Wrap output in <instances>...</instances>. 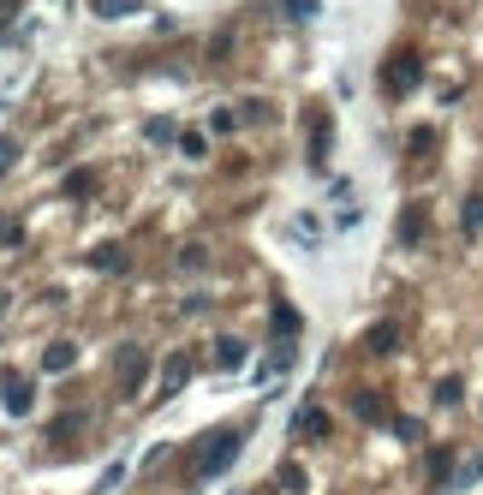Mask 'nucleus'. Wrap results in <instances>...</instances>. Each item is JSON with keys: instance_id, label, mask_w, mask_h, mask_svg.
I'll list each match as a JSON object with an SVG mask.
<instances>
[{"instance_id": "1", "label": "nucleus", "mask_w": 483, "mask_h": 495, "mask_svg": "<svg viewBox=\"0 0 483 495\" xmlns=\"http://www.w3.org/2000/svg\"><path fill=\"white\" fill-rule=\"evenodd\" d=\"M239 430H221V436H203L198 442V478H221V471L239 460Z\"/></svg>"}, {"instance_id": "15", "label": "nucleus", "mask_w": 483, "mask_h": 495, "mask_svg": "<svg viewBox=\"0 0 483 495\" xmlns=\"http://www.w3.org/2000/svg\"><path fill=\"white\" fill-rule=\"evenodd\" d=\"M430 150H436V138H430V126H418L412 131V156H430Z\"/></svg>"}, {"instance_id": "13", "label": "nucleus", "mask_w": 483, "mask_h": 495, "mask_svg": "<svg viewBox=\"0 0 483 495\" xmlns=\"http://www.w3.org/2000/svg\"><path fill=\"white\" fill-rule=\"evenodd\" d=\"M424 233V209H406L400 215V239H418Z\"/></svg>"}, {"instance_id": "3", "label": "nucleus", "mask_w": 483, "mask_h": 495, "mask_svg": "<svg viewBox=\"0 0 483 495\" xmlns=\"http://www.w3.org/2000/svg\"><path fill=\"white\" fill-rule=\"evenodd\" d=\"M418 72H424V60H418V54H406V48H400V54H388V66H382V84L394 90V96H406V90L418 84Z\"/></svg>"}, {"instance_id": "21", "label": "nucleus", "mask_w": 483, "mask_h": 495, "mask_svg": "<svg viewBox=\"0 0 483 495\" xmlns=\"http://www.w3.org/2000/svg\"><path fill=\"white\" fill-rule=\"evenodd\" d=\"M6 18H13V0H6V6H0V24H6Z\"/></svg>"}, {"instance_id": "5", "label": "nucleus", "mask_w": 483, "mask_h": 495, "mask_svg": "<svg viewBox=\"0 0 483 495\" xmlns=\"http://www.w3.org/2000/svg\"><path fill=\"white\" fill-rule=\"evenodd\" d=\"M72 364H78V346H72V340H48V353H43V370H48V376H66Z\"/></svg>"}, {"instance_id": "12", "label": "nucleus", "mask_w": 483, "mask_h": 495, "mask_svg": "<svg viewBox=\"0 0 483 495\" xmlns=\"http://www.w3.org/2000/svg\"><path fill=\"white\" fill-rule=\"evenodd\" d=\"M353 412L364 424H376V418H382V394H353Z\"/></svg>"}, {"instance_id": "18", "label": "nucleus", "mask_w": 483, "mask_h": 495, "mask_svg": "<svg viewBox=\"0 0 483 495\" xmlns=\"http://www.w3.org/2000/svg\"><path fill=\"white\" fill-rule=\"evenodd\" d=\"M436 400H441V406H454V400H459V383H454V376H448V383H436Z\"/></svg>"}, {"instance_id": "8", "label": "nucleus", "mask_w": 483, "mask_h": 495, "mask_svg": "<svg viewBox=\"0 0 483 495\" xmlns=\"http://www.w3.org/2000/svg\"><path fill=\"white\" fill-rule=\"evenodd\" d=\"M0 400H6V412H18V418H24V412H30V383L6 376V383H0Z\"/></svg>"}, {"instance_id": "10", "label": "nucleus", "mask_w": 483, "mask_h": 495, "mask_svg": "<svg viewBox=\"0 0 483 495\" xmlns=\"http://www.w3.org/2000/svg\"><path fill=\"white\" fill-rule=\"evenodd\" d=\"M459 221H466V233H483V198H478V191L459 203Z\"/></svg>"}, {"instance_id": "6", "label": "nucleus", "mask_w": 483, "mask_h": 495, "mask_svg": "<svg viewBox=\"0 0 483 495\" xmlns=\"http://www.w3.org/2000/svg\"><path fill=\"white\" fill-rule=\"evenodd\" d=\"M185 376H191V353H173V358H168V370H161V394H179Z\"/></svg>"}, {"instance_id": "4", "label": "nucleus", "mask_w": 483, "mask_h": 495, "mask_svg": "<svg viewBox=\"0 0 483 495\" xmlns=\"http://www.w3.org/2000/svg\"><path fill=\"white\" fill-rule=\"evenodd\" d=\"M293 436H299V442H304V436H311V442H316V436H328V412L304 400V406L293 412Z\"/></svg>"}, {"instance_id": "9", "label": "nucleus", "mask_w": 483, "mask_h": 495, "mask_svg": "<svg viewBox=\"0 0 483 495\" xmlns=\"http://www.w3.org/2000/svg\"><path fill=\"white\" fill-rule=\"evenodd\" d=\"M215 364H221V370H239L245 364V340L221 335V340H215Z\"/></svg>"}, {"instance_id": "7", "label": "nucleus", "mask_w": 483, "mask_h": 495, "mask_svg": "<svg viewBox=\"0 0 483 495\" xmlns=\"http://www.w3.org/2000/svg\"><path fill=\"white\" fill-rule=\"evenodd\" d=\"M364 346H370L376 358H382V353H394V346H400V323H376V328L364 335Z\"/></svg>"}, {"instance_id": "16", "label": "nucleus", "mask_w": 483, "mask_h": 495, "mask_svg": "<svg viewBox=\"0 0 483 495\" xmlns=\"http://www.w3.org/2000/svg\"><path fill=\"white\" fill-rule=\"evenodd\" d=\"M13 161H18V138H0V173L13 168Z\"/></svg>"}, {"instance_id": "17", "label": "nucleus", "mask_w": 483, "mask_h": 495, "mask_svg": "<svg viewBox=\"0 0 483 495\" xmlns=\"http://www.w3.org/2000/svg\"><path fill=\"white\" fill-rule=\"evenodd\" d=\"M394 430H400V442H424V424H412V418H400Z\"/></svg>"}, {"instance_id": "2", "label": "nucleus", "mask_w": 483, "mask_h": 495, "mask_svg": "<svg viewBox=\"0 0 483 495\" xmlns=\"http://www.w3.org/2000/svg\"><path fill=\"white\" fill-rule=\"evenodd\" d=\"M114 376H120V394H138L143 388V376H150V353H143L138 340H126L114 353Z\"/></svg>"}, {"instance_id": "20", "label": "nucleus", "mask_w": 483, "mask_h": 495, "mask_svg": "<svg viewBox=\"0 0 483 495\" xmlns=\"http://www.w3.org/2000/svg\"><path fill=\"white\" fill-rule=\"evenodd\" d=\"M286 13H299V18H311V13H316V0H286Z\"/></svg>"}, {"instance_id": "19", "label": "nucleus", "mask_w": 483, "mask_h": 495, "mask_svg": "<svg viewBox=\"0 0 483 495\" xmlns=\"http://www.w3.org/2000/svg\"><path fill=\"white\" fill-rule=\"evenodd\" d=\"M96 13H101V18H114V13H131V0H96Z\"/></svg>"}, {"instance_id": "14", "label": "nucleus", "mask_w": 483, "mask_h": 495, "mask_svg": "<svg viewBox=\"0 0 483 495\" xmlns=\"http://www.w3.org/2000/svg\"><path fill=\"white\" fill-rule=\"evenodd\" d=\"M203 263H209L203 245H179V269H203Z\"/></svg>"}, {"instance_id": "11", "label": "nucleus", "mask_w": 483, "mask_h": 495, "mask_svg": "<svg viewBox=\"0 0 483 495\" xmlns=\"http://www.w3.org/2000/svg\"><path fill=\"white\" fill-rule=\"evenodd\" d=\"M275 335H281V340L299 335V311H293V305H275Z\"/></svg>"}]
</instances>
